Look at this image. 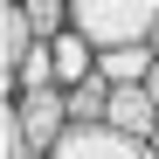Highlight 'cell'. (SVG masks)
Instances as JSON below:
<instances>
[{
  "label": "cell",
  "mask_w": 159,
  "mask_h": 159,
  "mask_svg": "<svg viewBox=\"0 0 159 159\" xmlns=\"http://www.w3.org/2000/svg\"><path fill=\"white\" fill-rule=\"evenodd\" d=\"M159 21V0H69V28L90 35L97 48H118V42H145Z\"/></svg>",
  "instance_id": "1"
},
{
  "label": "cell",
  "mask_w": 159,
  "mask_h": 159,
  "mask_svg": "<svg viewBox=\"0 0 159 159\" xmlns=\"http://www.w3.org/2000/svg\"><path fill=\"white\" fill-rule=\"evenodd\" d=\"M48 159H159V152L145 139H131V131H118V125H69L48 145Z\"/></svg>",
  "instance_id": "2"
},
{
  "label": "cell",
  "mask_w": 159,
  "mask_h": 159,
  "mask_svg": "<svg viewBox=\"0 0 159 159\" xmlns=\"http://www.w3.org/2000/svg\"><path fill=\"white\" fill-rule=\"evenodd\" d=\"M21 118H28L35 152H48V145L69 131V90H56V83H48V90H28V97H21Z\"/></svg>",
  "instance_id": "3"
},
{
  "label": "cell",
  "mask_w": 159,
  "mask_h": 159,
  "mask_svg": "<svg viewBox=\"0 0 159 159\" xmlns=\"http://www.w3.org/2000/svg\"><path fill=\"white\" fill-rule=\"evenodd\" d=\"M104 125L131 131V139H152V125H159L152 90H145V83H118V90H111V111H104Z\"/></svg>",
  "instance_id": "4"
},
{
  "label": "cell",
  "mask_w": 159,
  "mask_h": 159,
  "mask_svg": "<svg viewBox=\"0 0 159 159\" xmlns=\"http://www.w3.org/2000/svg\"><path fill=\"white\" fill-rule=\"evenodd\" d=\"M35 21H28V7H0V62H7V83L21 76V62L35 56Z\"/></svg>",
  "instance_id": "5"
},
{
  "label": "cell",
  "mask_w": 159,
  "mask_h": 159,
  "mask_svg": "<svg viewBox=\"0 0 159 159\" xmlns=\"http://www.w3.org/2000/svg\"><path fill=\"white\" fill-rule=\"evenodd\" d=\"M83 76H97V42L76 35V28H62V35H56V83L76 90Z\"/></svg>",
  "instance_id": "6"
},
{
  "label": "cell",
  "mask_w": 159,
  "mask_h": 159,
  "mask_svg": "<svg viewBox=\"0 0 159 159\" xmlns=\"http://www.w3.org/2000/svg\"><path fill=\"white\" fill-rule=\"evenodd\" d=\"M152 42H118V48H97V69L111 76V83H145V69H152Z\"/></svg>",
  "instance_id": "7"
},
{
  "label": "cell",
  "mask_w": 159,
  "mask_h": 159,
  "mask_svg": "<svg viewBox=\"0 0 159 159\" xmlns=\"http://www.w3.org/2000/svg\"><path fill=\"white\" fill-rule=\"evenodd\" d=\"M111 90H118V83H111L104 69H97V76H83V83L69 90V125H104V111H111Z\"/></svg>",
  "instance_id": "8"
},
{
  "label": "cell",
  "mask_w": 159,
  "mask_h": 159,
  "mask_svg": "<svg viewBox=\"0 0 159 159\" xmlns=\"http://www.w3.org/2000/svg\"><path fill=\"white\" fill-rule=\"evenodd\" d=\"M0 159H42L35 139H28V118H21V104L0 111Z\"/></svg>",
  "instance_id": "9"
},
{
  "label": "cell",
  "mask_w": 159,
  "mask_h": 159,
  "mask_svg": "<svg viewBox=\"0 0 159 159\" xmlns=\"http://www.w3.org/2000/svg\"><path fill=\"white\" fill-rule=\"evenodd\" d=\"M14 83H21V97H28V90H48V83H56V42H35V56L21 62V76H14Z\"/></svg>",
  "instance_id": "10"
},
{
  "label": "cell",
  "mask_w": 159,
  "mask_h": 159,
  "mask_svg": "<svg viewBox=\"0 0 159 159\" xmlns=\"http://www.w3.org/2000/svg\"><path fill=\"white\" fill-rule=\"evenodd\" d=\"M21 7H28V21H35L42 42H56V35L69 28V0H21Z\"/></svg>",
  "instance_id": "11"
},
{
  "label": "cell",
  "mask_w": 159,
  "mask_h": 159,
  "mask_svg": "<svg viewBox=\"0 0 159 159\" xmlns=\"http://www.w3.org/2000/svg\"><path fill=\"white\" fill-rule=\"evenodd\" d=\"M145 90H152V104H159V62H152V69H145Z\"/></svg>",
  "instance_id": "12"
},
{
  "label": "cell",
  "mask_w": 159,
  "mask_h": 159,
  "mask_svg": "<svg viewBox=\"0 0 159 159\" xmlns=\"http://www.w3.org/2000/svg\"><path fill=\"white\" fill-rule=\"evenodd\" d=\"M145 42H152V56H159V21H152V35H145Z\"/></svg>",
  "instance_id": "13"
},
{
  "label": "cell",
  "mask_w": 159,
  "mask_h": 159,
  "mask_svg": "<svg viewBox=\"0 0 159 159\" xmlns=\"http://www.w3.org/2000/svg\"><path fill=\"white\" fill-rule=\"evenodd\" d=\"M145 145H152V152H159V125H152V139H145Z\"/></svg>",
  "instance_id": "14"
}]
</instances>
